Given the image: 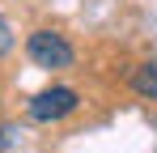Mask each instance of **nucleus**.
<instances>
[{
	"instance_id": "nucleus-1",
	"label": "nucleus",
	"mask_w": 157,
	"mask_h": 153,
	"mask_svg": "<svg viewBox=\"0 0 157 153\" xmlns=\"http://www.w3.org/2000/svg\"><path fill=\"white\" fill-rule=\"evenodd\" d=\"M26 55L38 68H72V60H77L72 43H68L59 30H34L26 38Z\"/></svg>"
},
{
	"instance_id": "nucleus-2",
	"label": "nucleus",
	"mask_w": 157,
	"mask_h": 153,
	"mask_svg": "<svg viewBox=\"0 0 157 153\" xmlns=\"http://www.w3.org/2000/svg\"><path fill=\"white\" fill-rule=\"evenodd\" d=\"M77 106H81V94H77V89H68V85H51V89L34 94L26 111H30L34 124H59V119H68Z\"/></svg>"
},
{
	"instance_id": "nucleus-3",
	"label": "nucleus",
	"mask_w": 157,
	"mask_h": 153,
	"mask_svg": "<svg viewBox=\"0 0 157 153\" xmlns=\"http://www.w3.org/2000/svg\"><path fill=\"white\" fill-rule=\"evenodd\" d=\"M132 85H136L140 98H157V64H140L136 76H132Z\"/></svg>"
},
{
	"instance_id": "nucleus-4",
	"label": "nucleus",
	"mask_w": 157,
	"mask_h": 153,
	"mask_svg": "<svg viewBox=\"0 0 157 153\" xmlns=\"http://www.w3.org/2000/svg\"><path fill=\"white\" fill-rule=\"evenodd\" d=\"M4 51H13V26L0 17V55H4Z\"/></svg>"
},
{
	"instance_id": "nucleus-5",
	"label": "nucleus",
	"mask_w": 157,
	"mask_h": 153,
	"mask_svg": "<svg viewBox=\"0 0 157 153\" xmlns=\"http://www.w3.org/2000/svg\"><path fill=\"white\" fill-rule=\"evenodd\" d=\"M17 136H21L17 128H13V124H4V128H0V149H13V140H17Z\"/></svg>"
}]
</instances>
